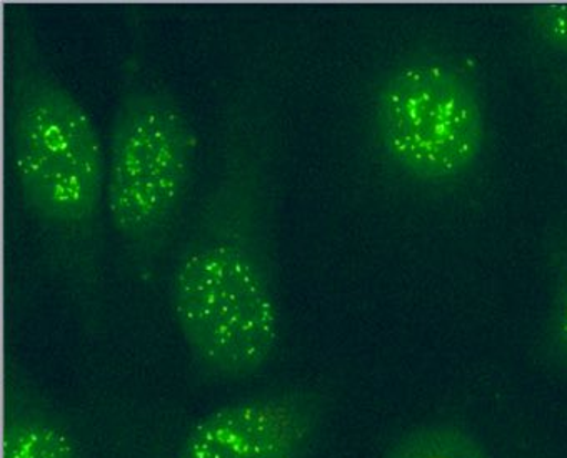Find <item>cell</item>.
Returning <instances> with one entry per match:
<instances>
[{"label":"cell","instance_id":"obj_1","mask_svg":"<svg viewBox=\"0 0 567 458\" xmlns=\"http://www.w3.org/2000/svg\"><path fill=\"white\" fill-rule=\"evenodd\" d=\"M259 202L227 183L200 217L174 269L171 302L187 348L223 381L259 374L280 337V314Z\"/></svg>","mask_w":567,"mask_h":458},{"label":"cell","instance_id":"obj_2","mask_svg":"<svg viewBox=\"0 0 567 458\" xmlns=\"http://www.w3.org/2000/svg\"><path fill=\"white\" fill-rule=\"evenodd\" d=\"M12 164L25 206L55 229H79L97 216L107 159L79 98L39 64L14 75L8 115Z\"/></svg>","mask_w":567,"mask_h":458},{"label":"cell","instance_id":"obj_3","mask_svg":"<svg viewBox=\"0 0 567 458\" xmlns=\"http://www.w3.org/2000/svg\"><path fill=\"white\" fill-rule=\"evenodd\" d=\"M372 127L385 159L411 179H461L476 166L486 142L480 84L453 59H412L375 89Z\"/></svg>","mask_w":567,"mask_h":458},{"label":"cell","instance_id":"obj_4","mask_svg":"<svg viewBox=\"0 0 567 458\" xmlns=\"http://www.w3.org/2000/svg\"><path fill=\"white\" fill-rule=\"evenodd\" d=\"M196 134L167 89L141 82L124 92L109 144L105 197L115 230L150 252L169 236L193 180Z\"/></svg>","mask_w":567,"mask_h":458},{"label":"cell","instance_id":"obj_5","mask_svg":"<svg viewBox=\"0 0 567 458\" xmlns=\"http://www.w3.org/2000/svg\"><path fill=\"white\" fill-rule=\"evenodd\" d=\"M326 417L315 391H286L230 402L200 417L176 458H308Z\"/></svg>","mask_w":567,"mask_h":458},{"label":"cell","instance_id":"obj_6","mask_svg":"<svg viewBox=\"0 0 567 458\" xmlns=\"http://www.w3.org/2000/svg\"><path fill=\"white\" fill-rule=\"evenodd\" d=\"M2 458H82L61 415L38 395H12L2 420Z\"/></svg>","mask_w":567,"mask_h":458},{"label":"cell","instance_id":"obj_7","mask_svg":"<svg viewBox=\"0 0 567 458\" xmlns=\"http://www.w3.org/2000/svg\"><path fill=\"white\" fill-rule=\"evenodd\" d=\"M382 458H494L470 428L451 420L412 425L385 448Z\"/></svg>","mask_w":567,"mask_h":458},{"label":"cell","instance_id":"obj_8","mask_svg":"<svg viewBox=\"0 0 567 458\" xmlns=\"http://www.w3.org/2000/svg\"><path fill=\"white\" fill-rule=\"evenodd\" d=\"M524 22L540 49L567 64V2L527 6Z\"/></svg>","mask_w":567,"mask_h":458},{"label":"cell","instance_id":"obj_9","mask_svg":"<svg viewBox=\"0 0 567 458\" xmlns=\"http://www.w3.org/2000/svg\"><path fill=\"white\" fill-rule=\"evenodd\" d=\"M540 352L550 368L567 375V273L554 300Z\"/></svg>","mask_w":567,"mask_h":458}]
</instances>
